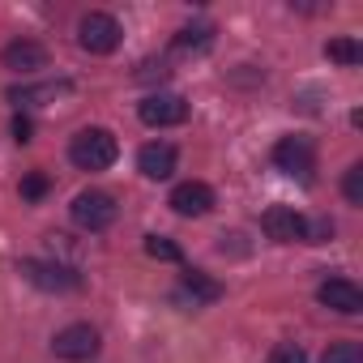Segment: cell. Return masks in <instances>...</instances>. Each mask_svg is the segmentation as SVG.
Wrapping results in <instances>:
<instances>
[{"label": "cell", "instance_id": "obj_7", "mask_svg": "<svg viewBox=\"0 0 363 363\" xmlns=\"http://www.w3.org/2000/svg\"><path fill=\"white\" fill-rule=\"evenodd\" d=\"M274 167L286 171V175L308 179V175L316 171V145H312L308 137H282V141L274 145Z\"/></svg>", "mask_w": 363, "mask_h": 363}, {"label": "cell", "instance_id": "obj_19", "mask_svg": "<svg viewBox=\"0 0 363 363\" xmlns=\"http://www.w3.org/2000/svg\"><path fill=\"white\" fill-rule=\"evenodd\" d=\"M342 193H346V201H350V206H363V162H354V167L346 171Z\"/></svg>", "mask_w": 363, "mask_h": 363}, {"label": "cell", "instance_id": "obj_3", "mask_svg": "<svg viewBox=\"0 0 363 363\" xmlns=\"http://www.w3.org/2000/svg\"><path fill=\"white\" fill-rule=\"evenodd\" d=\"M69 210H73V223H77L82 231H107V227L116 223V214H120L116 197H111V193H99V189L77 193Z\"/></svg>", "mask_w": 363, "mask_h": 363}, {"label": "cell", "instance_id": "obj_10", "mask_svg": "<svg viewBox=\"0 0 363 363\" xmlns=\"http://www.w3.org/2000/svg\"><path fill=\"white\" fill-rule=\"evenodd\" d=\"M316 299H320L329 312H342V316H359V312H363V291H359V282H350V278H325V282L316 286Z\"/></svg>", "mask_w": 363, "mask_h": 363}, {"label": "cell", "instance_id": "obj_13", "mask_svg": "<svg viewBox=\"0 0 363 363\" xmlns=\"http://www.w3.org/2000/svg\"><path fill=\"white\" fill-rule=\"evenodd\" d=\"M179 291L193 299V308H197V303H218V299H223V282L210 278L206 269H189L184 278H179Z\"/></svg>", "mask_w": 363, "mask_h": 363}, {"label": "cell", "instance_id": "obj_4", "mask_svg": "<svg viewBox=\"0 0 363 363\" xmlns=\"http://www.w3.org/2000/svg\"><path fill=\"white\" fill-rule=\"evenodd\" d=\"M18 274H22L30 286L52 291V295H65V291H77V286H82V278H77L69 265H60V261H22Z\"/></svg>", "mask_w": 363, "mask_h": 363}, {"label": "cell", "instance_id": "obj_16", "mask_svg": "<svg viewBox=\"0 0 363 363\" xmlns=\"http://www.w3.org/2000/svg\"><path fill=\"white\" fill-rule=\"evenodd\" d=\"M325 56L337 60V65H346V69H354V65L363 60V48H359L354 39H329V43H325Z\"/></svg>", "mask_w": 363, "mask_h": 363}, {"label": "cell", "instance_id": "obj_12", "mask_svg": "<svg viewBox=\"0 0 363 363\" xmlns=\"http://www.w3.org/2000/svg\"><path fill=\"white\" fill-rule=\"evenodd\" d=\"M137 171L145 179H171V171H175V145H167V141L141 145L137 150Z\"/></svg>", "mask_w": 363, "mask_h": 363}, {"label": "cell", "instance_id": "obj_1", "mask_svg": "<svg viewBox=\"0 0 363 363\" xmlns=\"http://www.w3.org/2000/svg\"><path fill=\"white\" fill-rule=\"evenodd\" d=\"M69 158H73V167H82V171H107V167L120 158V141H116L107 128H82V133L69 141Z\"/></svg>", "mask_w": 363, "mask_h": 363}, {"label": "cell", "instance_id": "obj_18", "mask_svg": "<svg viewBox=\"0 0 363 363\" xmlns=\"http://www.w3.org/2000/svg\"><path fill=\"white\" fill-rule=\"evenodd\" d=\"M320 363H363V350H359V342H333Z\"/></svg>", "mask_w": 363, "mask_h": 363}, {"label": "cell", "instance_id": "obj_14", "mask_svg": "<svg viewBox=\"0 0 363 363\" xmlns=\"http://www.w3.org/2000/svg\"><path fill=\"white\" fill-rule=\"evenodd\" d=\"M69 90H73L69 82H43V86H18V90H9V99L35 107V103H56V99H65Z\"/></svg>", "mask_w": 363, "mask_h": 363}, {"label": "cell", "instance_id": "obj_11", "mask_svg": "<svg viewBox=\"0 0 363 363\" xmlns=\"http://www.w3.org/2000/svg\"><path fill=\"white\" fill-rule=\"evenodd\" d=\"M0 60H5V69H13V73H39V69H48V48L35 43V39H13L5 52H0Z\"/></svg>", "mask_w": 363, "mask_h": 363}, {"label": "cell", "instance_id": "obj_5", "mask_svg": "<svg viewBox=\"0 0 363 363\" xmlns=\"http://www.w3.org/2000/svg\"><path fill=\"white\" fill-rule=\"evenodd\" d=\"M137 116H141V124H150V128H171V124H184V120H189V103L179 99V94L158 90V94H145V99L137 103Z\"/></svg>", "mask_w": 363, "mask_h": 363}, {"label": "cell", "instance_id": "obj_8", "mask_svg": "<svg viewBox=\"0 0 363 363\" xmlns=\"http://www.w3.org/2000/svg\"><path fill=\"white\" fill-rule=\"evenodd\" d=\"M179 218H201L214 210V189L206 184V179H184V184L171 189V201H167Z\"/></svg>", "mask_w": 363, "mask_h": 363}, {"label": "cell", "instance_id": "obj_9", "mask_svg": "<svg viewBox=\"0 0 363 363\" xmlns=\"http://www.w3.org/2000/svg\"><path fill=\"white\" fill-rule=\"evenodd\" d=\"M261 227H265V235H269L274 244H299L308 218H303L295 206H269V210L261 214Z\"/></svg>", "mask_w": 363, "mask_h": 363}, {"label": "cell", "instance_id": "obj_20", "mask_svg": "<svg viewBox=\"0 0 363 363\" xmlns=\"http://www.w3.org/2000/svg\"><path fill=\"white\" fill-rule=\"evenodd\" d=\"M269 363H308V350L295 346V342H278V346L269 350Z\"/></svg>", "mask_w": 363, "mask_h": 363}, {"label": "cell", "instance_id": "obj_6", "mask_svg": "<svg viewBox=\"0 0 363 363\" xmlns=\"http://www.w3.org/2000/svg\"><path fill=\"white\" fill-rule=\"evenodd\" d=\"M52 350H56V359H69V363H86V359H94L99 354V329L94 325H65L56 337H52Z\"/></svg>", "mask_w": 363, "mask_h": 363}, {"label": "cell", "instance_id": "obj_22", "mask_svg": "<svg viewBox=\"0 0 363 363\" xmlns=\"http://www.w3.org/2000/svg\"><path fill=\"white\" fill-rule=\"evenodd\" d=\"M13 141H35V124H30V116H13Z\"/></svg>", "mask_w": 363, "mask_h": 363}, {"label": "cell", "instance_id": "obj_21", "mask_svg": "<svg viewBox=\"0 0 363 363\" xmlns=\"http://www.w3.org/2000/svg\"><path fill=\"white\" fill-rule=\"evenodd\" d=\"M43 193H48V175H43V171H30V175L22 179V197H26V201H39Z\"/></svg>", "mask_w": 363, "mask_h": 363}, {"label": "cell", "instance_id": "obj_17", "mask_svg": "<svg viewBox=\"0 0 363 363\" xmlns=\"http://www.w3.org/2000/svg\"><path fill=\"white\" fill-rule=\"evenodd\" d=\"M145 252L154 261H179V257H184V252H179V244L167 240V235H145Z\"/></svg>", "mask_w": 363, "mask_h": 363}, {"label": "cell", "instance_id": "obj_15", "mask_svg": "<svg viewBox=\"0 0 363 363\" xmlns=\"http://www.w3.org/2000/svg\"><path fill=\"white\" fill-rule=\"evenodd\" d=\"M214 48V26L210 22H197V26H184L175 35V52H210Z\"/></svg>", "mask_w": 363, "mask_h": 363}, {"label": "cell", "instance_id": "obj_2", "mask_svg": "<svg viewBox=\"0 0 363 363\" xmlns=\"http://www.w3.org/2000/svg\"><path fill=\"white\" fill-rule=\"evenodd\" d=\"M120 39H124V30H120V22L111 18V13H86L82 22H77V43L90 52V56H111L116 48H120Z\"/></svg>", "mask_w": 363, "mask_h": 363}]
</instances>
